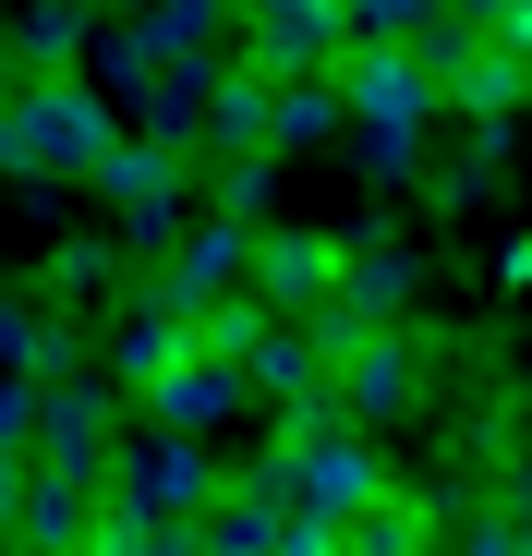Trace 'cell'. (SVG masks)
Masks as SVG:
<instances>
[{
	"label": "cell",
	"instance_id": "12",
	"mask_svg": "<svg viewBox=\"0 0 532 556\" xmlns=\"http://www.w3.org/2000/svg\"><path fill=\"white\" fill-rule=\"evenodd\" d=\"M134 400H145V424H157V435H194V447H206L230 412H254V400H242V376H218V363H194V351L169 363L157 388H134Z\"/></svg>",
	"mask_w": 532,
	"mask_h": 556
},
{
	"label": "cell",
	"instance_id": "6",
	"mask_svg": "<svg viewBox=\"0 0 532 556\" xmlns=\"http://www.w3.org/2000/svg\"><path fill=\"white\" fill-rule=\"evenodd\" d=\"M327 85H339L351 134H376V146H423V122H435V85H423L411 49H351Z\"/></svg>",
	"mask_w": 532,
	"mask_h": 556
},
{
	"label": "cell",
	"instance_id": "21",
	"mask_svg": "<svg viewBox=\"0 0 532 556\" xmlns=\"http://www.w3.org/2000/svg\"><path fill=\"white\" fill-rule=\"evenodd\" d=\"M206 134H218L230 157H266V85H254V73H218V85H206Z\"/></svg>",
	"mask_w": 532,
	"mask_h": 556
},
{
	"label": "cell",
	"instance_id": "22",
	"mask_svg": "<svg viewBox=\"0 0 532 556\" xmlns=\"http://www.w3.org/2000/svg\"><path fill=\"white\" fill-rule=\"evenodd\" d=\"M496 520H508V532H520V544H532V447H520V459H508V484H496Z\"/></svg>",
	"mask_w": 532,
	"mask_h": 556
},
{
	"label": "cell",
	"instance_id": "2",
	"mask_svg": "<svg viewBox=\"0 0 532 556\" xmlns=\"http://www.w3.org/2000/svg\"><path fill=\"white\" fill-rule=\"evenodd\" d=\"M266 447L291 459V508H303V520H364L376 496H400V484H388V459H376V435H351V424H339V400H327V412H291Z\"/></svg>",
	"mask_w": 532,
	"mask_h": 556
},
{
	"label": "cell",
	"instance_id": "24",
	"mask_svg": "<svg viewBox=\"0 0 532 556\" xmlns=\"http://www.w3.org/2000/svg\"><path fill=\"white\" fill-rule=\"evenodd\" d=\"M484 25H496V49H508V61H532V0H496Z\"/></svg>",
	"mask_w": 532,
	"mask_h": 556
},
{
	"label": "cell",
	"instance_id": "9",
	"mask_svg": "<svg viewBox=\"0 0 532 556\" xmlns=\"http://www.w3.org/2000/svg\"><path fill=\"white\" fill-rule=\"evenodd\" d=\"M327 291H339V242H315V230H254V254H242V303H254L266 327H303Z\"/></svg>",
	"mask_w": 532,
	"mask_h": 556
},
{
	"label": "cell",
	"instance_id": "13",
	"mask_svg": "<svg viewBox=\"0 0 532 556\" xmlns=\"http://www.w3.org/2000/svg\"><path fill=\"white\" fill-rule=\"evenodd\" d=\"M98 472H49V459H37V472H25V520H13V544L25 556H73L85 532H98Z\"/></svg>",
	"mask_w": 532,
	"mask_h": 556
},
{
	"label": "cell",
	"instance_id": "28",
	"mask_svg": "<svg viewBox=\"0 0 532 556\" xmlns=\"http://www.w3.org/2000/svg\"><path fill=\"white\" fill-rule=\"evenodd\" d=\"M0 194H13V181H0Z\"/></svg>",
	"mask_w": 532,
	"mask_h": 556
},
{
	"label": "cell",
	"instance_id": "1",
	"mask_svg": "<svg viewBox=\"0 0 532 556\" xmlns=\"http://www.w3.org/2000/svg\"><path fill=\"white\" fill-rule=\"evenodd\" d=\"M122 146V122H110V98L98 85H25L13 110H0V181L13 194H61V181H98V157Z\"/></svg>",
	"mask_w": 532,
	"mask_h": 556
},
{
	"label": "cell",
	"instance_id": "15",
	"mask_svg": "<svg viewBox=\"0 0 532 556\" xmlns=\"http://www.w3.org/2000/svg\"><path fill=\"white\" fill-rule=\"evenodd\" d=\"M194 532H206V556H279V532H291V508H266V496H242V484H218V508H206Z\"/></svg>",
	"mask_w": 532,
	"mask_h": 556
},
{
	"label": "cell",
	"instance_id": "11",
	"mask_svg": "<svg viewBox=\"0 0 532 556\" xmlns=\"http://www.w3.org/2000/svg\"><path fill=\"white\" fill-rule=\"evenodd\" d=\"M110 447H122V400L110 388H49L37 400V459L49 472H110Z\"/></svg>",
	"mask_w": 532,
	"mask_h": 556
},
{
	"label": "cell",
	"instance_id": "16",
	"mask_svg": "<svg viewBox=\"0 0 532 556\" xmlns=\"http://www.w3.org/2000/svg\"><path fill=\"white\" fill-rule=\"evenodd\" d=\"M351 110H339V85H266V157H291V146H327Z\"/></svg>",
	"mask_w": 532,
	"mask_h": 556
},
{
	"label": "cell",
	"instance_id": "17",
	"mask_svg": "<svg viewBox=\"0 0 532 556\" xmlns=\"http://www.w3.org/2000/svg\"><path fill=\"white\" fill-rule=\"evenodd\" d=\"M339 556H435V520L411 496H376L364 520H339Z\"/></svg>",
	"mask_w": 532,
	"mask_h": 556
},
{
	"label": "cell",
	"instance_id": "7",
	"mask_svg": "<svg viewBox=\"0 0 532 556\" xmlns=\"http://www.w3.org/2000/svg\"><path fill=\"white\" fill-rule=\"evenodd\" d=\"M242 230H218V218H194L182 242L157 254V278H145V315H169V327H206L218 303H242Z\"/></svg>",
	"mask_w": 532,
	"mask_h": 556
},
{
	"label": "cell",
	"instance_id": "3",
	"mask_svg": "<svg viewBox=\"0 0 532 556\" xmlns=\"http://www.w3.org/2000/svg\"><path fill=\"white\" fill-rule=\"evenodd\" d=\"M218 484H230L218 459H206L194 435H157V424H145V435H122V447H110V472H98V496H110V508H134V520H206V508H218Z\"/></svg>",
	"mask_w": 532,
	"mask_h": 556
},
{
	"label": "cell",
	"instance_id": "27",
	"mask_svg": "<svg viewBox=\"0 0 532 556\" xmlns=\"http://www.w3.org/2000/svg\"><path fill=\"white\" fill-rule=\"evenodd\" d=\"M520 424H532V376H520Z\"/></svg>",
	"mask_w": 532,
	"mask_h": 556
},
{
	"label": "cell",
	"instance_id": "8",
	"mask_svg": "<svg viewBox=\"0 0 532 556\" xmlns=\"http://www.w3.org/2000/svg\"><path fill=\"white\" fill-rule=\"evenodd\" d=\"M230 37L254 49V85H327V73L351 61V37H339V0H266V13H242Z\"/></svg>",
	"mask_w": 532,
	"mask_h": 556
},
{
	"label": "cell",
	"instance_id": "25",
	"mask_svg": "<svg viewBox=\"0 0 532 556\" xmlns=\"http://www.w3.org/2000/svg\"><path fill=\"white\" fill-rule=\"evenodd\" d=\"M279 556H339V520H291V532H279Z\"/></svg>",
	"mask_w": 532,
	"mask_h": 556
},
{
	"label": "cell",
	"instance_id": "19",
	"mask_svg": "<svg viewBox=\"0 0 532 556\" xmlns=\"http://www.w3.org/2000/svg\"><path fill=\"white\" fill-rule=\"evenodd\" d=\"M472 49H484V13H411V61H423V85H435V98L472 73Z\"/></svg>",
	"mask_w": 532,
	"mask_h": 556
},
{
	"label": "cell",
	"instance_id": "18",
	"mask_svg": "<svg viewBox=\"0 0 532 556\" xmlns=\"http://www.w3.org/2000/svg\"><path fill=\"white\" fill-rule=\"evenodd\" d=\"M37 278H49V303H61V327H73L85 303H110V278H122V242H61Z\"/></svg>",
	"mask_w": 532,
	"mask_h": 556
},
{
	"label": "cell",
	"instance_id": "20",
	"mask_svg": "<svg viewBox=\"0 0 532 556\" xmlns=\"http://www.w3.org/2000/svg\"><path fill=\"white\" fill-rule=\"evenodd\" d=\"M182 351H194V327H169V315H134V327L110 339V376H122V388H157Z\"/></svg>",
	"mask_w": 532,
	"mask_h": 556
},
{
	"label": "cell",
	"instance_id": "26",
	"mask_svg": "<svg viewBox=\"0 0 532 556\" xmlns=\"http://www.w3.org/2000/svg\"><path fill=\"white\" fill-rule=\"evenodd\" d=\"M25 98V61H13V37H0V110H13Z\"/></svg>",
	"mask_w": 532,
	"mask_h": 556
},
{
	"label": "cell",
	"instance_id": "10",
	"mask_svg": "<svg viewBox=\"0 0 532 556\" xmlns=\"http://www.w3.org/2000/svg\"><path fill=\"white\" fill-rule=\"evenodd\" d=\"M411 303H423V254L411 242H339V291H327L339 327L388 339V327H411Z\"/></svg>",
	"mask_w": 532,
	"mask_h": 556
},
{
	"label": "cell",
	"instance_id": "4",
	"mask_svg": "<svg viewBox=\"0 0 532 556\" xmlns=\"http://www.w3.org/2000/svg\"><path fill=\"white\" fill-rule=\"evenodd\" d=\"M85 194H98V206L122 218V242H157V254L194 230V169L169 157V146H134V134L98 157V181H85Z\"/></svg>",
	"mask_w": 532,
	"mask_h": 556
},
{
	"label": "cell",
	"instance_id": "5",
	"mask_svg": "<svg viewBox=\"0 0 532 556\" xmlns=\"http://www.w3.org/2000/svg\"><path fill=\"white\" fill-rule=\"evenodd\" d=\"M327 400H339V424H351V435L411 424V412L435 400V351H423L411 327H388V339H364V351H351L339 376H327Z\"/></svg>",
	"mask_w": 532,
	"mask_h": 556
},
{
	"label": "cell",
	"instance_id": "14",
	"mask_svg": "<svg viewBox=\"0 0 532 556\" xmlns=\"http://www.w3.org/2000/svg\"><path fill=\"white\" fill-rule=\"evenodd\" d=\"M520 98H532V61H508V49H496V25H484L472 73H460V85H448V98H435V110H460V122H508Z\"/></svg>",
	"mask_w": 532,
	"mask_h": 556
},
{
	"label": "cell",
	"instance_id": "23",
	"mask_svg": "<svg viewBox=\"0 0 532 556\" xmlns=\"http://www.w3.org/2000/svg\"><path fill=\"white\" fill-rule=\"evenodd\" d=\"M25 472H37V459H25V447H0V544H13V520H25Z\"/></svg>",
	"mask_w": 532,
	"mask_h": 556
}]
</instances>
